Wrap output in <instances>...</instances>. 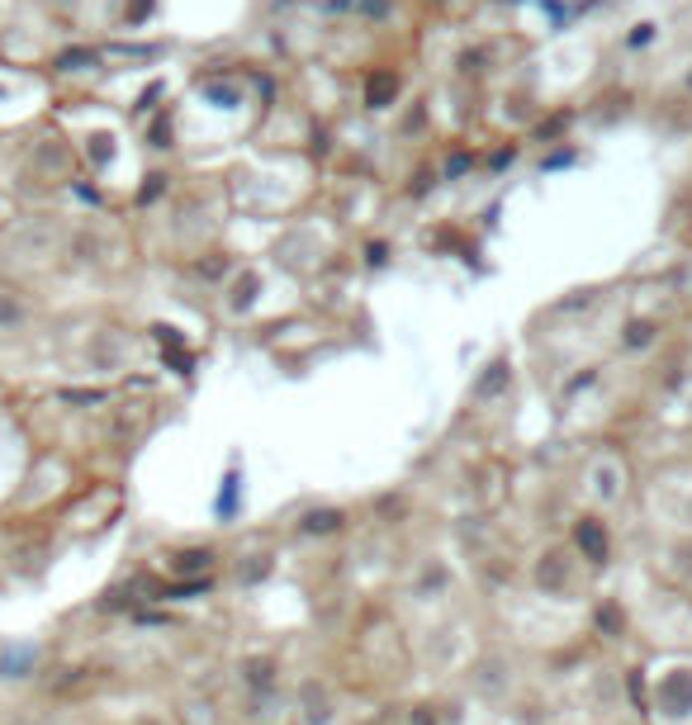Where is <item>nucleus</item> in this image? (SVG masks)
<instances>
[{
  "instance_id": "4468645a",
  "label": "nucleus",
  "mask_w": 692,
  "mask_h": 725,
  "mask_svg": "<svg viewBox=\"0 0 692 725\" xmlns=\"http://www.w3.org/2000/svg\"><path fill=\"white\" fill-rule=\"evenodd\" d=\"M271 673H275L271 659H252V664H247V683H252V687H271Z\"/></svg>"
},
{
  "instance_id": "6ab92c4d",
  "label": "nucleus",
  "mask_w": 692,
  "mask_h": 725,
  "mask_svg": "<svg viewBox=\"0 0 692 725\" xmlns=\"http://www.w3.org/2000/svg\"><path fill=\"white\" fill-rule=\"evenodd\" d=\"M688 86H692V76H688Z\"/></svg>"
},
{
  "instance_id": "39448f33",
  "label": "nucleus",
  "mask_w": 692,
  "mask_h": 725,
  "mask_svg": "<svg viewBox=\"0 0 692 725\" xmlns=\"http://www.w3.org/2000/svg\"><path fill=\"white\" fill-rule=\"evenodd\" d=\"M574 540H579L584 559H593V565H602V559H607V531H602L598 517H584L579 526H574Z\"/></svg>"
},
{
  "instance_id": "a211bd4d",
  "label": "nucleus",
  "mask_w": 692,
  "mask_h": 725,
  "mask_svg": "<svg viewBox=\"0 0 692 725\" xmlns=\"http://www.w3.org/2000/svg\"><path fill=\"white\" fill-rule=\"evenodd\" d=\"M432 706H418V716H413V725H437V716H427Z\"/></svg>"
},
{
  "instance_id": "9d476101",
  "label": "nucleus",
  "mask_w": 692,
  "mask_h": 725,
  "mask_svg": "<svg viewBox=\"0 0 692 725\" xmlns=\"http://www.w3.org/2000/svg\"><path fill=\"white\" fill-rule=\"evenodd\" d=\"M503 384H507V366H503V360H493V366H489V375L480 380V389H474V393H480V399H489V393H498Z\"/></svg>"
},
{
  "instance_id": "7ed1b4c3",
  "label": "nucleus",
  "mask_w": 692,
  "mask_h": 725,
  "mask_svg": "<svg viewBox=\"0 0 692 725\" xmlns=\"http://www.w3.org/2000/svg\"><path fill=\"white\" fill-rule=\"evenodd\" d=\"M29 323H34V308H29L24 289H14L0 280V337H20Z\"/></svg>"
},
{
  "instance_id": "f3484780",
  "label": "nucleus",
  "mask_w": 692,
  "mask_h": 725,
  "mask_svg": "<svg viewBox=\"0 0 692 725\" xmlns=\"http://www.w3.org/2000/svg\"><path fill=\"white\" fill-rule=\"evenodd\" d=\"M10 14H14V0H0V34H5V24H10Z\"/></svg>"
},
{
  "instance_id": "0eeeda50",
  "label": "nucleus",
  "mask_w": 692,
  "mask_h": 725,
  "mask_svg": "<svg viewBox=\"0 0 692 725\" xmlns=\"http://www.w3.org/2000/svg\"><path fill=\"white\" fill-rule=\"evenodd\" d=\"M536 579H541V588H550V592H559L569 583V559L559 555V550H550V555H541V565H536Z\"/></svg>"
},
{
  "instance_id": "f03ea898",
  "label": "nucleus",
  "mask_w": 692,
  "mask_h": 725,
  "mask_svg": "<svg viewBox=\"0 0 692 725\" xmlns=\"http://www.w3.org/2000/svg\"><path fill=\"white\" fill-rule=\"evenodd\" d=\"M76 152L86 157V167L95 176H105L114 161H119V138H114L109 128H86V134L76 138Z\"/></svg>"
},
{
  "instance_id": "2eb2a0df",
  "label": "nucleus",
  "mask_w": 692,
  "mask_h": 725,
  "mask_svg": "<svg viewBox=\"0 0 692 725\" xmlns=\"http://www.w3.org/2000/svg\"><path fill=\"white\" fill-rule=\"evenodd\" d=\"M650 337H654L650 323H631V332H626V346H645Z\"/></svg>"
},
{
  "instance_id": "dca6fc26",
  "label": "nucleus",
  "mask_w": 692,
  "mask_h": 725,
  "mask_svg": "<svg viewBox=\"0 0 692 725\" xmlns=\"http://www.w3.org/2000/svg\"><path fill=\"white\" fill-rule=\"evenodd\" d=\"M654 39V24H636V34H631V47H645Z\"/></svg>"
},
{
  "instance_id": "6e6552de",
  "label": "nucleus",
  "mask_w": 692,
  "mask_h": 725,
  "mask_svg": "<svg viewBox=\"0 0 692 725\" xmlns=\"http://www.w3.org/2000/svg\"><path fill=\"white\" fill-rule=\"evenodd\" d=\"M304 721L308 725H333V702L318 683H304Z\"/></svg>"
},
{
  "instance_id": "ddd939ff",
  "label": "nucleus",
  "mask_w": 692,
  "mask_h": 725,
  "mask_svg": "<svg viewBox=\"0 0 692 725\" xmlns=\"http://www.w3.org/2000/svg\"><path fill=\"white\" fill-rule=\"evenodd\" d=\"M209 550H186V555H176V569L180 574H200V569H209Z\"/></svg>"
},
{
  "instance_id": "1a4fd4ad",
  "label": "nucleus",
  "mask_w": 692,
  "mask_h": 725,
  "mask_svg": "<svg viewBox=\"0 0 692 725\" xmlns=\"http://www.w3.org/2000/svg\"><path fill=\"white\" fill-rule=\"evenodd\" d=\"M593 479H598V498H602V503H612L617 493H621V488H617V465H612V460H602V465L593 470Z\"/></svg>"
},
{
  "instance_id": "f257e3e1",
  "label": "nucleus",
  "mask_w": 692,
  "mask_h": 725,
  "mask_svg": "<svg viewBox=\"0 0 692 725\" xmlns=\"http://www.w3.org/2000/svg\"><path fill=\"white\" fill-rule=\"evenodd\" d=\"M48 105V81L29 72L24 62L0 57V128H14Z\"/></svg>"
},
{
  "instance_id": "423d86ee",
  "label": "nucleus",
  "mask_w": 692,
  "mask_h": 725,
  "mask_svg": "<svg viewBox=\"0 0 692 725\" xmlns=\"http://www.w3.org/2000/svg\"><path fill=\"white\" fill-rule=\"evenodd\" d=\"M394 95H399V76L394 72H370L366 76V105L370 109H389Z\"/></svg>"
},
{
  "instance_id": "9b49d317",
  "label": "nucleus",
  "mask_w": 692,
  "mask_h": 725,
  "mask_svg": "<svg viewBox=\"0 0 692 725\" xmlns=\"http://www.w3.org/2000/svg\"><path fill=\"white\" fill-rule=\"evenodd\" d=\"M621 626H626V617H621V607H612V602H602V607H598V631H602V635H621Z\"/></svg>"
},
{
  "instance_id": "f8f14e48",
  "label": "nucleus",
  "mask_w": 692,
  "mask_h": 725,
  "mask_svg": "<svg viewBox=\"0 0 692 725\" xmlns=\"http://www.w3.org/2000/svg\"><path fill=\"white\" fill-rule=\"evenodd\" d=\"M342 526V513H333V507H323V513H308L304 517V531H337Z\"/></svg>"
},
{
  "instance_id": "20e7f679",
  "label": "nucleus",
  "mask_w": 692,
  "mask_h": 725,
  "mask_svg": "<svg viewBox=\"0 0 692 725\" xmlns=\"http://www.w3.org/2000/svg\"><path fill=\"white\" fill-rule=\"evenodd\" d=\"M659 706L669 716H688L692 712V673L688 669H673L664 683H659Z\"/></svg>"
}]
</instances>
